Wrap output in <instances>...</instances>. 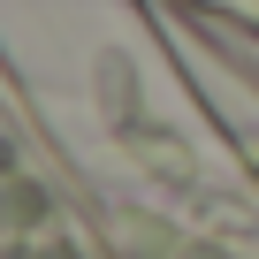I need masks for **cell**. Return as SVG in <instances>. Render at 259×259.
Instances as JSON below:
<instances>
[{
    "label": "cell",
    "mask_w": 259,
    "mask_h": 259,
    "mask_svg": "<svg viewBox=\"0 0 259 259\" xmlns=\"http://www.w3.org/2000/svg\"><path fill=\"white\" fill-rule=\"evenodd\" d=\"M176 31L206 54V76H198L206 122L221 130V145H229V153L244 160V176L259 183V23L213 16V8H183Z\"/></svg>",
    "instance_id": "cell-1"
},
{
    "label": "cell",
    "mask_w": 259,
    "mask_h": 259,
    "mask_svg": "<svg viewBox=\"0 0 259 259\" xmlns=\"http://www.w3.org/2000/svg\"><path fill=\"white\" fill-rule=\"evenodd\" d=\"M84 213L92 229L107 236L114 259H259V213L244 221H183V213H160V206H138V198H99L84 191Z\"/></svg>",
    "instance_id": "cell-2"
}]
</instances>
